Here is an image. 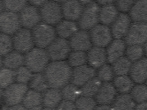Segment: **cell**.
Wrapping results in <instances>:
<instances>
[{
	"label": "cell",
	"mask_w": 147,
	"mask_h": 110,
	"mask_svg": "<svg viewBox=\"0 0 147 110\" xmlns=\"http://www.w3.org/2000/svg\"><path fill=\"white\" fill-rule=\"evenodd\" d=\"M72 69L64 61L50 62L44 71L49 87L59 89L69 84L71 80Z\"/></svg>",
	"instance_id": "obj_1"
},
{
	"label": "cell",
	"mask_w": 147,
	"mask_h": 110,
	"mask_svg": "<svg viewBox=\"0 0 147 110\" xmlns=\"http://www.w3.org/2000/svg\"><path fill=\"white\" fill-rule=\"evenodd\" d=\"M50 60L47 50L36 47L25 54L24 65L32 73H41L45 71Z\"/></svg>",
	"instance_id": "obj_2"
},
{
	"label": "cell",
	"mask_w": 147,
	"mask_h": 110,
	"mask_svg": "<svg viewBox=\"0 0 147 110\" xmlns=\"http://www.w3.org/2000/svg\"><path fill=\"white\" fill-rule=\"evenodd\" d=\"M32 32L34 45L38 48H47L57 38L55 28L44 22L39 23Z\"/></svg>",
	"instance_id": "obj_3"
},
{
	"label": "cell",
	"mask_w": 147,
	"mask_h": 110,
	"mask_svg": "<svg viewBox=\"0 0 147 110\" xmlns=\"http://www.w3.org/2000/svg\"><path fill=\"white\" fill-rule=\"evenodd\" d=\"M100 8L99 4L94 2L85 5L78 20L79 27L82 30L90 31L98 25Z\"/></svg>",
	"instance_id": "obj_4"
},
{
	"label": "cell",
	"mask_w": 147,
	"mask_h": 110,
	"mask_svg": "<svg viewBox=\"0 0 147 110\" xmlns=\"http://www.w3.org/2000/svg\"><path fill=\"white\" fill-rule=\"evenodd\" d=\"M39 10L41 20L51 26H56L63 18L61 5L52 0L47 1Z\"/></svg>",
	"instance_id": "obj_5"
},
{
	"label": "cell",
	"mask_w": 147,
	"mask_h": 110,
	"mask_svg": "<svg viewBox=\"0 0 147 110\" xmlns=\"http://www.w3.org/2000/svg\"><path fill=\"white\" fill-rule=\"evenodd\" d=\"M28 90L27 85L15 82L3 90V104L7 106L20 104Z\"/></svg>",
	"instance_id": "obj_6"
},
{
	"label": "cell",
	"mask_w": 147,
	"mask_h": 110,
	"mask_svg": "<svg viewBox=\"0 0 147 110\" xmlns=\"http://www.w3.org/2000/svg\"><path fill=\"white\" fill-rule=\"evenodd\" d=\"M14 50L25 54L34 48V41L30 29L21 28L12 36Z\"/></svg>",
	"instance_id": "obj_7"
},
{
	"label": "cell",
	"mask_w": 147,
	"mask_h": 110,
	"mask_svg": "<svg viewBox=\"0 0 147 110\" xmlns=\"http://www.w3.org/2000/svg\"><path fill=\"white\" fill-rule=\"evenodd\" d=\"M71 49L67 40L57 38L47 48L50 60L53 61H64L68 58Z\"/></svg>",
	"instance_id": "obj_8"
},
{
	"label": "cell",
	"mask_w": 147,
	"mask_h": 110,
	"mask_svg": "<svg viewBox=\"0 0 147 110\" xmlns=\"http://www.w3.org/2000/svg\"><path fill=\"white\" fill-rule=\"evenodd\" d=\"M125 42L128 45H142L147 40V23L135 22L130 26L125 37Z\"/></svg>",
	"instance_id": "obj_9"
},
{
	"label": "cell",
	"mask_w": 147,
	"mask_h": 110,
	"mask_svg": "<svg viewBox=\"0 0 147 110\" xmlns=\"http://www.w3.org/2000/svg\"><path fill=\"white\" fill-rule=\"evenodd\" d=\"M89 33L94 46L105 48L112 41L111 30L108 26L103 24H98L90 30Z\"/></svg>",
	"instance_id": "obj_10"
},
{
	"label": "cell",
	"mask_w": 147,
	"mask_h": 110,
	"mask_svg": "<svg viewBox=\"0 0 147 110\" xmlns=\"http://www.w3.org/2000/svg\"><path fill=\"white\" fill-rule=\"evenodd\" d=\"M21 27L18 13L4 10L0 14L1 32L13 36Z\"/></svg>",
	"instance_id": "obj_11"
},
{
	"label": "cell",
	"mask_w": 147,
	"mask_h": 110,
	"mask_svg": "<svg viewBox=\"0 0 147 110\" xmlns=\"http://www.w3.org/2000/svg\"><path fill=\"white\" fill-rule=\"evenodd\" d=\"M19 15L21 27L28 29H32L41 21L38 8L31 4L25 7Z\"/></svg>",
	"instance_id": "obj_12"
},
{
	"label": "cell",
	"mask_w": 147,
	"mask_h": 110,
	"mask_svg": "<svg viewBox=\"0 0 147 110\" xmlns=\"http://www.w3.org/2000/svg\"><path fill=\"white\" fill-rule=\"evenodd\" d=\"M71 50L79 51H88L92 47L90 33L85 30H79L69 39Z\"/></svg>",
	"instance_id": "obj_13"
},
{
	"label": "cell",
	"mask_w": 147,
	"mask_h": 110,
	"mask_svg": "<svg viewBox=\"0 0 147 110\" xmlns=\"http://www.w3.org/2000/svg\"><path fill=\"white\" fill-rule=\"evenodd\" d=\"M95 69L90 65H85L75 67L72 70L71 83L78 86H82L92 79L95 77Z\"/></svg>",
	"instance_id": "obj_14"
},
{
	"label": "cell",
	"mask_w": 147,
	"mask_h": 110,
	"mask_svg": "<svg viewBox=\"0 0 147 110\" xmlns=\"http://www.w3.org/2000/svg\"><path fill=\"white\" fill-rule=\"evenodd\" d=\"M131 18L125 13L120 14L111 25L112 36L115 39H121L126 36L131 26Z\"/></svg>",
	"instance_id": "obj_15"
},
{
	"label": "cell",
	"mask_w": 147,
	"mask_h": 110,
	"mask_svg": "<svg viewBox=\"0 0 147 110\" xmlns=\"http://www.w3.org/2000/svg\"><path fill=\"white\" fill-rule=\"evenodd\" d=\"M63 16L65 19L78 20L84 9V5L78 0H66L61 4Z\"/></svg>",
	"instance_id": "obj_16"
},
{
	"label": "cell",
	"mask_w": 147,
	"mask_h": 110,
	"mask_svg": "<svg viewBox=\"0 0 147 110\" xmlns=\"http://www.w3.org/2000/svg\"><path fill=\"white\" fill-rule=\"evenodd\" d=\"M117 92L114 85L109 82H104L95 96L96 102L100 105H109L113 103L115 99Z\"/></svg>",
	"instance_id": "obj_17"
},
{
	"label": "cell",
	"mask_w": 147,
	"mask_h": 110,
	"mask_svg": "<svg viewBox=\"0 0 147 110\" xmlns=\"http://www.w3.org/2000/svg\"><path fill=\"white\" fill-rule=\"evenodd\" d=\"M130 78L134 82L142 84L147 79V58H142L132 65Z\"/></svg>",
	"instance_id": "obj_18"
},
{
	"label": "cell",
	"mask_w": 147,
	"mask_h": 110,
	"mask_svg": "<svg viewBox=\"0 0 147 110\" xmlns=\"http://www.w3.org/2000/svg\"><path fill=\"white\" fill-rule=\"evenodd\" d=\"M87 62L94 69L99 68L107 61L106 50L104 48L94 46L88 51Z\"/></svg>",
	"instance_id": "obj_19"
},
{
	"label": "cell",
	"mask_w": 147,
	"mask_h": 110,
	"mask_svg": "<svg viewBox=\"0 0 147 110\" xmlns=\"http://www.w3.org/2000/svg\"><path fill=\"white\" fill-rule=\"evenodd\" d=\"M56 26L57 35L59 38L65 39H69L79 30L78 25L75 21L66 19L62 20Z\"/></svg>",
	"instance_id": "obj_20"
},
{
	"label": "cell",
	"mask_w": 147,
	"mask_h": 110,
	"mask_svg": "<svg viewBox=\"0 0 147 110\" xmlns=\"http://www.w3.org/2000/svg\"><path fill=\"white\" fill-rule=\"evenodd\" d=\"M126 51V43L121 39H115L111 41L106 50L107 61L113 63L122 57Z\"/></svg>",
	"instance_id": "obj_21"
},
{
	"label": "cell",
	"mask_w": 147,
	"mask_h": 110,
	"mask_svg": "<svg viewBox=\"0 0 147 110\" xmlns=\"http://www.w3.org/2000/svg\"><path fill=\"white\" fill-rule=\"evenodd\" d=\"M3 66L11 70H17L25 64V55L13 50L3 57Z\"/></svg>",
	"instance_id": "obj_22"
},
{
	"label": "cell",
	"mask_w": 147,
	"mask_h": 110,
	"mask_svg": "<svg viewBox=\"0 0 147 110\" xmlns=\"http://www.w3.org/2000/svg\"><path fill=\"white\" fill-rule=\"evenodd\" d=\"M118 15V9L115 5L112 3L102 5L99 10V22L105 26L111 25Z\"/></svg>",
	"instance_id": "obj_23"
},
{
	"label": "cell",
	"mask_w": 147,
	"mask_h": 110,
	"mask_svg": "<svg viewBox=\"0 0 147 110\" xmlns=\"http://www.w3.org/2000/svg\"><path fill=\"white\" fill-rule=\"evenodd\" d=\"M130 17L135 22L147 21V0L136 1L130 10Z\"/></svg>",
	"instance_id": "obj_24"
},
{
	"label": "cell",
	"mask_w": 147,
	"mask_h": 110,
	"mask_svg": "<svg viewBox=\"0 0 147 110\" xmlns=\"http://www.w3.org/2000/svg\"><path fill=\"white\" fill-rule=\"evenodd\" d=\"M62 99L61 91L58 89L51 88L44 92L42 103L46 108L54 109L61 103Z\"/></svg>",
	"instance_id": "obj_25"
},
{
	"label": "cell",
	"mask_w": 147,
	"mask_h": 110,
	"mask_svg": "<svg viewBox=\"0 0 147 110\" xmlns=\"http://www.w3.org/2000/svg\"><path fill=\"white\" fill-rule=\"evenodd\" d=\"M136 103L130 95L121 94L117 96L112 105V110H134Z\"/></svg>",
	"instance_id": "obj_26"
},
{
	"label": "cell",
	"mask_w": 147,
	"mask_h": 110,
	"mask_svg": "<svg viewBox=\"0 0 147 110\" xmlns=\"http://www.w3.org/2000/svg\"><path fill=\"white\" fill-rule=\"evenodd\" d=\"M42 102L43 95L41 93L30 89L27 92L22 103L28 109L41 105Z\"/></svg>",
	"instance_id": "obj_27"
},
{
	"label": "cell",
	"mask_w": 147,
	"mask_h": 110,
	"mask_svg": "<svg viewBox=\"0 0 147 110\" xmlns=\"http://www.w3.org/2000/svg\"><path fill=\"white\" fill-rule=\"evenodd\" d=\"M113 85L117 91L121 94H128L134 86L133 80L127 75L116 77Z\"/></svg>",
	"instance_id": "obj_28"
},
{
	"label": "cell",
	"mask_w": 147,
	"mask_h": 110,
	"mask_svg": "<svg viewBox=\"0 0 147 110\" xmlns=\"http://www.w3.org/2000/svg\"><path fill=\"white\" fill-rule=\"evenodd\" d=\"M28 84L31 89L40 93L45 92L49 87L45 76L42 73L33 74Z\"/></svg>",
	"instance_id": "obj_29"
},
{
	"label": "cell",
	"mask_w": 147,
	"mask_h": 110,
	"mask_svg": "<svg viewBox=\"0 0 147 110\" xmlns=\"http://www.w3.org/2000/svg\"><path fill=\"white\" fill-rule=\"evenodd\" d=\"M102 81L97 77H94L81 86L82 96L92 97L96 96L102 85Z\"/></svg>",
	"instance_id": "obj_30"
},
{
	"label": "cell",
	"mask_w": 147,
	"mask_h": 110,
	"mask_svg": "<svg viewBox=\"0 0 147 110\" xmlns=\"http://www.w3.org/2000/svg\"><path fill=\"white\" fill-rule=\"evenodd\" d=\"M114 73L117 76L127 75L130 72L132 62L126 57H122L113 63Z\"/></svg>",
	"instance_id": "obj_31"
},
{
	"label": "cell",
	"mask_w": 147,
	"mask_h": 110,
	"mask_svg": "<svg viewBox=\"0 0 147 110\" xmlns=\"http://www.w3.org/2000/svg\"><path fill=\"white\" fill-rule=\"evenodd\" d=\"M61 91L63 99L67 101L75 102L82 96L81 89L72 83L64 86Z\"/></svg>",
	"instance_id": "obj_32"
},
{
	"label": "cell",
	"mask_w": 147,
	"mask_h": 110,
	"mask_svg": "<svg viewBox=\"0 0 147 110\" xmlns=\"http://www.w3.org/2000/svg\"><path fill=\"white\" fill-rule=\"evenodd\" d=\"M15 82V71L2 67L0 69V89L3 90Z\"/></svg>",
	"instance_id": "obj_33"
},
{
	"label": "cell",
	"mask_w": 147,
	"mask_h": 110,
	"mask_svg": "<svg viewBox=\"0 0 147 110\" xmlns=\"http://www.w3.org/2000/svg\"><path fill=\"white\" fill-rule=\"evenodd\" d=\"M87 62V54L85 52L73 51L68 57V63L71 67L84 65Z\"/></svg>",
	"instance_id": "obj_34"
},
{
	"label": "cell",
	"mask_w": 147,
	"mask_h": 110,
	"mask_svg": "<svg viewBox=\"0 0 147 110\" xmlns=\"http://www.w3.org/2000/svg\"><path fill=\"white\" fill-rule=\"evenodd\" d=\"M130 96L135 103H137L147 101V86L140 84L134 86L130 92Z\"/></svg>",
	"instance_id": "obj_35"
},
{
	"label": "cell",
	"mask_w": 147,
	"mask_h": 110,
	"mask_svg": "<svg viewBox=\"0 0 147 110\" xmlns=\"http://www.w3.org/2000/svg\"><path fill=\"white\" fill-rule=\"evenodd\" d=\"M4 10L20 13L28 5V0H2Z\"/></svg>",
	"instance_id": "obj_36"
},
{
	"label": "cell",
	"mask_w": 147,
	"mask_h": 110,
	"mask_svg": "<svg viewBox=\"0 0 147 110\" xmlns=\"http://www.w3.org/2000/svg\"><path fill=\"white\" fill-rule=\"evenodd\" d=\"M126 49V57L131 62H136L142 58L144 50L141 45H128Z\"/></svg>",
	"instance_id": "obj_37"
},
{
	"label": "cell",
	"mask_w": 147,
	"mask_h": 110,
	"mask_svg": "<svg viewBox=\"0 0 147 110\" xmlns=\"http://www.w3.org/2000/svg\"><path fill=\"white\" fill-rule=\"evenodd\" d=\"M11 36L0 33V55L4 56L13 50Z\"/></svg>",
	"instance_id": "obj_38"
},
{
	"label": "cell",
	"mask_w": 147,
	"mask_h": 110,
	"mask_svg": "<svg viewBox=\"0 0 147 110\" xmlns=\"http://www.w3.org/2000/svg\"><path fill=\"white\" fill-rule=\"evenodd\" d=\"M96 103L92 97L81 96L75 101V105L77 110H94Z\"/></svg>",
	"instance_id": "obj_39"
},
{
	"label": "cell",
	"mask_w": 147,
	"mask_h": 110,
	"mask_svg": "<svg viewBox=\"0 0 147 110\" xmlns=\"http://www.w3.org/2000/svg\"><path fill=\"white\" fill-rule=\"evenodd\" d=\"M32 72L23 65L15 70V82L26 84H28L32 77Z\"/></svg>",
	"instance_id": "obj_40"
},
{
	"label": "cell",
	"mask_w": 147,
	"mask_h": 110,
	"mask_svg": "<svg viewBox=\"0 0 147 110\" xmlns=\"http://www.w3.org/2000/svg\"><path fill=\"white\" fill-rule=\"evenodd\" d=\"M97 75V78L101 81L109 82L113 79L115 73L112 67L105 64L99 68Z\"/></svg>",
	"instance_id": "obj_41"
},
{
	"label": "cell",
	"mask_w": 147,
	"mask_h": 110,
	"mask_svg": "<svg viewBox=\"0 0 147 110\" xmlns=\"http://www.w3.org/2000/svg\"><path fill=\"white\" fill-rule=\"evenodd\" d=\"M116 7L122 12L130 11L135 3L136 0H115Z\"/></svg>",
	"instance_id": "obj_42"
},
{
	"label": "cell",
	"mask_w": 147,
	"mask_h": 110,
	"mask_svg": "<svg viewBox=\"0 0 147 110\" xmlns=\"http://www.w3.org/2000/svg\"><path fill=\"white\" fill-rule=\"evenodd\" d=\"M56 110H77L73 102L64 100L58 105Z\"/></svg>",
	"instance_id": "obj_43"
},
{
	"label": "cell",
	"mask_w": 147,
	"mask_h": 110,
	"mask_svg": "<svg viewBox=\"0 0 147 110\" xmlns=\"http://www.w3.org/2000/svg\"><path fill=\"white\" fill-rule=\"evenodd\" d=\"M49 0H28V2L31 5H33L36 7H40Z\"/></svg>",
	"instance_id": "obj_44"
},
{
	"label": "cell",
	"mask_w": 147,
	"mask_h": 110,
	"mask_svg": "<svg viewBox=\"0 0 147 110\" xmlns=\"http://www.w3.org/2000/svg\"><path fill=\"white\" fill-rule=\"evenodd\" d=\"M6 110H27V109L25 108L23 105L20 104L12 106H7Z\"/></svg>",
	"instance_id": "obj_45"
},
{
	"label": "cell",
	"mask_w": 147,
	"mask_h": 110,
	"mask_svg": "<svg viewBox=\"0 0 147 110\" xmlns=\"http://www.w3.org/2000/svg\"><path fill=\"white\" fill-rule=\"evenodd\" d=\"M134 110H147V102L138 104L136 106Z\"/></svg>",
	"instance_id": "obj_46"
},
{
	"label": "cell",
	"mask_w": 147,
	"mask_h": 110,
	"mask_svg": "<svg viewBox=\"0 0 147 110\" xmlns=\"http://www.w3.org/2000/svg\"><path fill=\"white\" fill-rule=\"evenodd\" d=\"M97 3L100 5H104L106 4H111L115 0H96Z\"/></svg>",
	"instance_id": "obj_47"
},
{
	"label": "cell",
	"mask_w": 147,
	"mask_h": 110,
	"mask_svg": "<svg viewBox=\"0 0 147 110\" xmlns=\"http://www.w3.org/2000/svg\"><path fill=\"white\" fill-rule=\"evenodd\" d=\"M94 110H112V108L108 105H100L96 106Z\"/></svg>",
	"instance_id": "obj_48"
},
{
	"label": "cell",
	"mask_w": 147,
	"mask_h": 110,
	"mask_svg": "<svg viewBox=\"0 0 147 110\" xmlns=\"http://www.w3.org/2000/svg\"><path fill=\"white\" fill-rule=\"evenodd\" d=\"M78 1L80 2L83 5H86L93 2L94 0H78Z\"/></svg>",
	"instance_id": "obj_49"
},
{
	"label": "cell",
	"mask_w": 147,
	"mask_h": 110,
	"mask_svg": "<svg viewBox=\"0 0 147 110\" xmlns=\"http://www.w3.org/2000/svg\"><path fill=\"white\" fill-rule=\"evenodd\" d=\"M43 108H42L41 105L39 106H36V107H33V108H30V109H28L27 110H43Z\"/></svg>",
	"instance_id": "obj_50"
},
{
	"label": "cell",
	"mask_w": 147,
	"mask_h": 110,
	"mask_svg": "<svg viewBox=\"0 0 147 110\" xmlns=\"http://www.w3.org/2000/svg\"><path fill=\"white\" fill-rule=\"evenodd\" d=\"M4 10V7H3L2 1V0H0V14H1Z\"/></svg>",
	"instance_id": "obj_51"
},
{
	"label": "cell",
	"mask_w": 147,
	"mask_h": 110,
	"mask_svg": "<svg viewBox=\"0 0 147 110\" xmlns=\"http://www.w3.org/2000/svg\"><path fill=\"white\" fill-rule=\"evenodd\" d=\"M3 90L0 89V105L3 101Z\"/></svg>",
	"instance_id": "obj_52"
},
{
	"label": "cell",
	"mask_w": 147,
	"mask_h": 110,
	"mask_svg": "<svg viewBox=\"0 0 147 110\" xmlns=\"http://www.w3.org/2000/svg\"><path fill=\"white\" fill-rule=\"evenodd\" d=\"M3 66V59L2 56L0 55V69Z\"/></svg>",
	"instance_id": "obj_53"
},
{
	"label": "cell",
	"mask_w": 147,
	"mask_h": 110,
	"mask_svg": "<svg viewBox=\"0 0 147 110\" xmlns=\"http://www.w3.org/2000/svg\"><path fill=\"white\" fill-rule=\"evenodd\" d=\"M144 52H145V53H146V55L147 56V40L146 42L145 43V45H144Z\"/></svg>",
	"instance_id": "obj_54"
},
{
	"label": "cell",
	"mask_w": 147,
	"mask_h": 110,
	"mask_svg": "<svg viewBox=\"0 0 147 110\" xmlns=\"http://www.w3.org/2000/svg\"><path fill=\"white\" fill-rule=\"evenodd\" d=\"M7 106H6V105L3 104V105L2 106H0V110H6Z\"/></svg>",
	"instance_id": "obj_55"
},
{
	"label": "cell",
	"mask_w": 147,
	"mask_h": 110,
	"mask_svg": "<svg viewBox=\"0 0 147 110\" xmlns=\"http://www.w3.org/2000/svg\"><path fill=\"white\" fill-rule=\"evenodd\" d=\"M52 1H54L58 3H62L66 0H52Z\"/></svg>",
	"instance_id": "obj_56"
},
{
	"label": "cell",
	"mask_w": 147,
	"mask_h": 110,
	"mask_svg": "<svg viewBox=\"0 0 147 110\" xmlns=\"http://www.w3.org/2000/svg\"><path fill=\"white\" fill-rule=\"evenodd\" d=\"M43 110H56L54 109H50V108H46L45 109H43Z\"/></svg>",
	"instance_id": "obj_57"
},
{
	"label": "cell",
	"mask_w": 147,
	"mask_h": 110,
	"mask_svg": "<svg viewBox=\"0 0 147 110\" xmlns=\"http://www.w3.org/2000/svg\"><path fill=\"white\" fill-rule=\"evenodd\" d=\"M146 86H147V79L146 81Z\"/></svg>",
	"instance_id": "obj_58"
},
{
	"label": "cell",
	"mask_w": 147,
	"mask_h": 110,
	"mask_svg": "<svg viewBox=\"0 0 147 110\" xmlns=\"http://www.w3.org/2000/svg\"><path fill=\"white\" fill-rule=\"evenodd\" d=\"M0 33H1V28H0Z\"/></svg>",
	"instance_id": "obj_59"
}]
</instances>
